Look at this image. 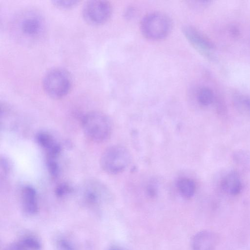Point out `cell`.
Returning <instances> with one entry per match:
<instances>
[{
	"instance_id": "20",
	"label": "cell",
	"mask_w": 250,
	"mask_h": 250,
	"mask_svg": "<svg viewBox=\"0 0 250 250\" xmlns=\"http://www.w3.org/2000/svg\"><path fill=\"white\" fill-rule=\"evenodd\" d=\"M10 164L5 158H1V168L4 170L5 173H7L10 169Z\"/></svg>"
},
{
	"instance_id": "22",
	"label": "cell",
	"mask_w": 250,
	"mask_h": 250,
	"mask_svg": "<svg viewBox=\"0 0 250 250\" xmlns=\"http://www.w3.org/2000/svg\"><path fill=\"white\" fill-rule=\"evenodd\" d=\"M61 245L65 250H73L72 247L67 242L62 241Z\"/></svg>"
},
{
	"instance_id": "12",
	"label": "cell",
	"mask_w": 250,
	"mask_h": 250,
	"mask_svg": "<svg viewBox=\"0 0 250 250\" xmlns=\"http://www.w3.org/2000/svg\"><path fill=\"white\" fill-rule=\"evenodd\" d=\"M222 186L224 190L233 195L238 194L242 188L241 182L235 172L230 173L224 179Z\"/></svg>"
},
{
	"instance_id": "18",
	"label": "cell",
	"mask_w": 250,
	"mask_h": 250,
	"mask_svg": "<svg viewBox=\"0 0 250 250\" xmlns=\"http://www.w3.org/2000/svg\"><path fill=\"white\" fill-rule=\"evenodd\" d=\"M157 184L154 181L150 182L146 186V192L150 197L156 196L158 191Z\"/></svg>"
},
{
	"instance_id": "2",
	"label": "cell",
	"mask_w": 250,
	"mask_h": 250,
	"mask_svg": "<svg viewBox=\"0 0 250 250\" xmlns=\"http://www.w3.org/2000/svg\"><path fill=\"white\" fill-rule=\"evenodd\" d=\"M82 123L85 135L93 142H104L111 134L112 122L109 117L103 112H89L84 116Z\"/></svg>"
},
{
	"instance_id": "11",
	"label": "cell",
	"mask_w": 250,
	"mask_h": 250,
	"mask_svg": "<svg viewBox=\"0 0 250 250\" xmlns=\"http://www.w3.org/2000/svg\"><path fill=\"white\" fill-rule=\"evenodd\" d=\"M36 140L40 146L47 152V157L57 158L61 151L60 146L49 134L40 132L36 136Z\"/></svg>"
},
{
	"instance_id": "19",
	"label": "cell",
	"mask_w": 250,
	"mask_h": 250,
	"mask_svg": "<svg viewBox=\"0 0 250 250\" xmlns=\"http://www.w3.org/2000/svg\"><path fill=\"white\" fill-rule=\"evenodd\" d=\"M70 187L66 184H61L56 188V193L58 196H62L70 191Z\"/></svg>"
},
{
	"instance_id": "1",
	"label": "cell",
	"mask_w": 250,
	"mask_h": 250,
	"mask_svg": "<svg viewBox=\"0 0 250 250\" xmlns=\"http://www.w3.org/2000/svg\"><path fill=\"white\" fill-rule=\"evenodd\" d=\"M17 38L24 42H33L43 35L45 24L42 15L33 9L23 10L16 16L12 26Z\"/></svg>"
},
{
	"instance_id": "16",
	"label": "cell",
	"mask_w": 250,
	"mask_h": 250,
	"mask_svg": "<svg viewBox=\"0 0 250 250\" xmlns=\"http://www.w3.org/2000/svg\"><path fill=\"white\" fill-rule=\"evenodd\" d=\"M47 166L50 174L57 177L59 173V166L56 158H47Z\"/></svg>"
},
{
	"instance_id": "13",
	"label": "cell",
	"mask_w": 250,
	"mask_h": 250,
	"mask_svg": "<svg viewBox=\"0 0 250 250\" xmlns=\"http://www.w3.org/2000/svg\"><path fill=\"white\" fill-rule=\"evenodd\" d=\"M177 189L181 195L186 198H190L194 194L196 185L194 181L189 178H182L176 184Z\"/></svg>"
},
{
	"instance_id": "23",
	"label": "cell",
	"mask_w": 250,
	"mask_h": 250,
	"mask_svg": "<svg viewBox=\"0 0 250 250\" xmlns=\"http://www.w3.org/2000/svg\"><path fill=\"white\" fill-rule=\"evenodd\" d=\"M109 250H121L118 249V248H113L110 249Z\"/></svg>"
},
{
	"instance_id": "9",
	"label": "cell",
	"mask_w": 250,
	"mask_h": 250,
	"mask_svg": "<svg viewBox=\"0 0 250 250\" xmlns=\"http://www.w3.org/2000/svg\"><path fill=\"white\" fill-rule=\"evenodd\" d=\"M218 242V236L214 231L205 229L193 236L190 246L192 250H215Z\"/></svg>"
},
{
	"instance_id": "6",
	"label": "cell",
	"mask_w": 250,
	"mask_h": 250,
	"mask_svg": "<svg viewBox=\"0 0 250 250\" xmlns=\"http://www.w3.org/2000/svg\"><path fill=\"white\" fill-rule=\"evenodd\" d=\"M112 7L110 3L103 0L87 1L82 10L83 18L91 24L98 25L106 22L110 18Z\"/></svg>"
},
{
	"instance_id": "8",
	"label": "cell",
	"mask_w": 250,
	"mask_h": 250,
	"mask_svg": "<svg viewBox=\"0 0 250 250\" xmlns=\"http://www.w3.org/2000/svg\"><path fill=\"white\" fill-rule=\"evenodd\" d=\"M81 188L84 199L91 204L98 203L109 194L107 187L97 180H88L83 184Z\"/></svg>"
},
{
	"instance_id": "17",
	"label": "cell",
	"mask_w": 250,
	"mask_h": 250,
	"mask_svg": "<svg viewBox=\"0 0 250 250\" xmlns=\"http://www.w3.org/2000/svg\"><path fill=\"white\" fill-rule=\"evenodd\" d=\"M56 6L62 8H71L79 2L78 0H54L53 1Z\"/></svg>"
},
{
	"instance_id": "7",
	"label": "cell",
	"mask_w": 250,
	"mask_h": 250,
	"mask_svg": "<svg viewBox=\"0 0 250 250\" xmlns=\"http://www.w3.org/2000/svg\"><path fill=\"white\" fill-rule=\"evenodd\" d=\"M184 35L191 45L203 55L209 57L213 48L212 43L196 28L185 26L183 29Z\"/></svg>"
},
{
	"instance_id": "5",
	"label": "cell",
	"mask_w": 250,
	"mask_h": 250,
	"mask_svg": "<svg viewBox=\"0 0 250 250\" xmlns=\"http://www.w3.org/2000/svg\"><path fill=\"white\" fill-rule=\"evenodd\" d=\"M131 156L124 146L114 145L107 148L102 154L100 164L107 173L116 174L124 171L130 165Z\"/></svg>"
},
{
	"instance_id": "10",
	"label": "cell",
	"mask_w": 250,
	"mask_h": 250,
	"mask_svg": "<svg viewBox=\"0 0 250 250\" xmlns=\"http://www.w3.org/2000/svg\"><path fill=\"white\" fill-rule=\"evenodd\" d=\"M21 204L23 210L29 215H34L38 211L36 190L31 186L23 187L21 192Z\"/></svg>"
},
{
	"instance_id": "4",
	"label": "cell",
	"mask_w": 250,
	"mask_h": 250,
	"mask_svg": "<svg viewBox=\"0 0 250 250\" xmlns=\"http://www.w3.org/2000/svg\"><path fill=\"white\" fill-rule=\"evenodd\" d=\"M140 28L142 34L151 40H159L168 35L172 22L168 16L160 12H153L142 19Z\"/></svg>"
},
{
	"instance_id": "14",
	"label": "cell",
	"mask_w": 250,
	"mask_h": 250,
	"mask_svg": "<svg viewBox=\"0 0 250 250\" xmlns=\"http://www.w3.org/2000/svg\"><path fill=\"white\" fill-rule=\"evenodd\" d=\"M197 99L202 105H208L213 101V93L210 88L207 87H202L198 91Z\"/></svg>"
},
{
	"instance_id": "21",
	"label": "cell",
	"mask_w": 250,
	"mask_h": 250,
	"mask_svg": "<svg viewBox=\"0 0 250 250\" xmlns=\"http://www.w3.org/2000/svg\"><path fill=\"white\" fill-rule=\"evenodd\" d=\"M6 250H25L19 243L13 244L7 247Z\"/></svg>"
},
{
	"instance_id": "3",
	"label": "cell",
	"mask_w": 250,
	"mask_h": 250,
	"mask_svg": "<svg viewBox=\"0 0 250 250\" xmlns=\"http://www.w3.org/2000/svg\"><path fill=\"white\" fill-rule=\"evenodd\" d=\"M72 83L70 73L61 67H55L48 70L42 80L43 88L45 93L54 99L65 96L70 91Z\"/></svg>"
},
{
	"instance_id": "15",
	"label": "cell",
	"mask_w": 250,
	"mask_h": 250,
	"mask_svg": "<svg viewBox=\"0 0 250 250\" xmlns=\"http://www.w3.org/2000/svg\"><path fill=\"white\" fill-rule=\"evenodd\" d=\"M20 243L25 250H40L41 249L40 242L31 237L23 238Z\"/></svg>"
}]
</instances>
